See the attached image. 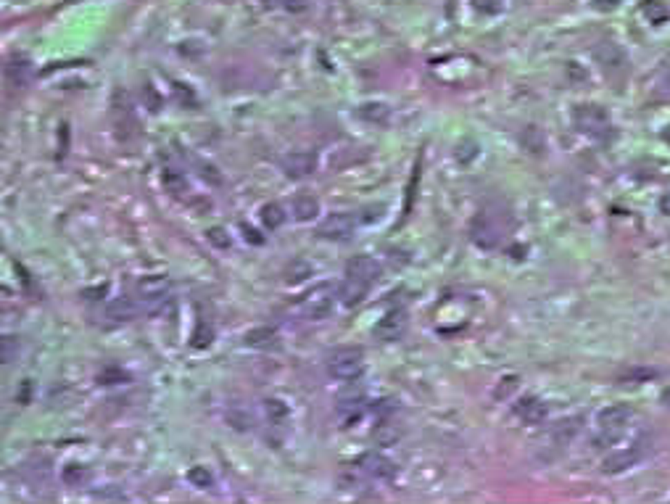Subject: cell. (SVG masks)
Here are the masks:
<instances>
[{
    "instance_id": "27",
    "label": "cell",
    "mask_w": 670,
    "mask_h": 504,
    "mask_svg": "<svg viewBox=\"0 0 670 504\" xmlns=\"http://www.w3.org/2000/svg\"><path fill=\"white\" fill-rule=\"evenodd\" d=\"M27 475H30L32 483H45V481H50V475H53V470H50V462H48V460L32 462V467H27Z\"/></svg>"
},
{
    "instance_id": "1",
    "label": "cell",
    "mask_w": 670,
    "mask_h": 504,
    "mask_svg": "<svg viewBox=\"0 0 670 504\" xmlns=\"http://www.w3.org/2000/svg\"><path fill=\"white\" fill-rule=\"evenodd\" d=\"M328 372L338 380H357L364 372V351L359 346H343L328 356Z\"/></svg>"
},
{
    "instance_id": "39",
    "label": "cell",
    "mask_w": 670,
    "mask_h": 504,
    "mask_svg": "<svg viewBox=\"0 0 670 504\" xmlns=\"http://www.w3.org/2000/svg\"><path fill=\"white\" fill-rule=\"evenodd\" d=\"M243 235H246V240H251V243H256V246H259V243H264V238L259 235V233H256L253 227H246V224H243Z\"/></svg>"
},
{
    "instance_id": "15",
    "label": "cell",
    "mask_w": 670,
    "mask_h": 504,
    "mask_svg": "<svg viewBox=\"0 0 670 504\" xmlns=\"http://www.w3.org/2000/svg\"><path fill=\"white\" fill-rule=\"evenodd\" d=\"M32 75H35V69H32L30 59H24V56H14V59H8V64H6V77H8V82L16 85V88L30 85Z\"/></svg>"
},
{
    "instance_id": "12",
    "label": "cell",
    "mask_w": 670,
    "mask_h": 504,
    "mask_svg": "<svg viewBox=\"0 0 670 504\" xmlns=\"http://www.w3.org/2000/svg\"><path fill=\"white\" fill-rule=\"evenodd\" d=\"M641 460V449L639 446H628V449H623V452H615V454H610V457H604V462H602V470L604 473H623V470H628V467H633L636 462Z\"/></svg>"
},
{
    "instance_id": "19",
    "label": "cell",
    "mask_w": 670,
    "mask_h": 504,
    "mask_svg": "<svg viewBox=\"0 0 670 504\" xmlns=\"http://www.w3.org/2000/svg\"><path fill=\"white\" fill-rule=\"evenodd\" d=\"M106 314H108V320H114V322H127V320H132L135 314H137V307H135L132 298H114L111 304H108V309H106Z\"/></svg>"
},
{
    "instance_id": "24",
    "label": "cell",
    "mask_w": 670,
    "mask_h": 504,
    "mask_svg": "<svg viewBox=\"0 0 670 504\" xmlns=\"http://www.w3.org/2000/svg\"><path fill=\"white\" fill-rule=\"evenodd\" d=\"M161 180H164V188L172 195H182L185 191H188V182H185V177H182L179 172H175V169H164Z\"/></svg>"
},
{
    "instance_id": "23",
    "label": "cell",
    "mask_w": 670,
    "mask_h": 504,
    "mask_svg": "<svg viewBox=\"0 0 670 504\" xmlns=\"http://www.w3.org/2000/svg\"><path fill=\"white\" fill-rule=\"evenodd\" d=\"M211 341H214V327H211V322L198 320L193 336H190V343H193L195 349H206V346H211Z\"/></svg>"
},
{
    "instance_id": "31",
    "label": "cell",
    "mask_w": 670,
    "mask_h": 504,
    "mask_svg": "<svg viewBox=\"0 0 670 504\" xmlns=\"http://www.w3.org/2000/svg\"><path fill=\"white\" fill-rule=\"evenodd\" d=\"M121 380H130V375L117 370V367H108V370H104L101 375H98V383H104V386H117V383H121Z\"/></svg>"
},
{
    "instance_id": "36",
    "label": "cell",
    "mask_w": 670,
    "mask_h": 504,
    "mask_svg": "<svg viewBox=\"0 0 670 504\" xmlns=\"http://www.w3.org/2000/svg\"><path fill=\"white\" fill-rule=\"evenodd\" d=\"M92 499H114V502H127V494L121 489H114V486H108V489H101L92 494Z\"/></svg>"
},
{
    "instance_id": "42",
    "label": "cell",
    "mask_w": 670,
    "mask_h": 504,
    "mask_svg": "<svg viewBox=\"0 0 670 504\" xmlns=\"http://www.w3.org/2000/svg\"><path fill=\"white\" fill-rule=\"evenodd\" d=\"M665 140H668V143H670V127H668V133H665Z\"/></svg>"
},
{
    "instance_id": "33",
    "label": "cell",
    "mask_w": 670,
    "mask_h": 504,
    "mask_svg": "<svg viewBox=\"0 0 670 504\" xmlns=\"http://www.w3.org/2000/svg\"><path fill=\"white\" fill-rule=\"evenodd\" d=\"M227 420L233 423V428H238V430H251L253 428V415H251V412H227Z\"/></svg>"
},
{
    "instance_id": "38",
    "label": "cell",
    "mask_w": 670,
    "mask_h": 504,
    "mask_svg": "<svg viewBox=\"0 0 670 504\" xmlns=\"http://www.w3.org/2000/svg\"><path fill=\"white\" fill-rule=\"evenodd\" d=\"M383 211H386V206L383 204H377V206H367L364 211H362V217H359V222L370 224V222H377L380 217H383Z\"/></svg>"
},
{
    "instance_id": "41",
    "label": "cell",
    "mask_w": 670,
    "mask_h": 504,
    "mask_svg": "<svg viewBox=\"0 0 670 504\" xmlns=\"http://www.w3.org/2000/svg\"><path fill=\"white\" fill-rule=\"evenodd\" d=\"M660 211L670 217V195H662V198H660Z\"/></svg>"
},
{
    "instance_id": "16",
    "label": "cell",
    "mask_w": 670,
    "mask_h": 504,
    "mask_svg": "<svg viewBox=\"0 0 670 504\" xmlns=\"http://www.w3.org/2000/svg\"><path fill=\"white\" fill-rule=\"evenodd\" d=\"M594 53H596V59H599V64H602L604 69H610V72H623V69L628 66L623 50H620L615 43H602Z\"/></svg>"
},
{
    "instance_id": "9",
    "label": "cell",
    "mask_w": 670,
    "mask_h": 504,
    "mask_svg": "<svg viewBox=\"0 0 670 504\" xmlns=\"http://www.w3.org/2000/svg\"><path fill=\"white\" fill-rule=\"evenodd\" d=\"M354 467H357L362 475L375 478V481H391V478L396 475V465L388 460V457H383V454H375V452L362 454V457L354 462Z\"/></svg>"
},
{
    "instance_id": "6",
    "label": "cell",
    "mask_w": 670,
    "mask_h": 504,
    "mask_svg": "<svg viewBox=\"0 0 670 504\" xmlns=\"http://www.w3.org/2000/svg\"><path fill=\"white\" fill-rule=\"evenodd\" d=\"M406 325H409V317H406V311L404 309H388L380 320H377V325H375V338H380V341H399L404 333H406Z\"/></svg>"
},
{
    "instance_id": "28",
    "label": "cell",
    "mask_w": 670,
    "mask_h": 504,
    "mask_svg": "<svg viewBox=\"0 0 670 504\" xmlns=\"http://www.w3.org/2000/svg\"><path fill=\"white\" fill-rule=\"evenodd\" d=\"M188 481H190L193 486H198V489H209L211 483H214V475H211L206 467L195 465V467H190V473H188Z\"/></svg>"
},
{
    "instance_id": "34",
    "label": "cell",
    "mask_w": 670,
    "mask_h": 504,
    "mask_svg": "<svg viewBox=\"0 0 670 504\" xmlns=\"http://www.w3.org/2000/svg\"><path fill=\"white\" fill-rule=\"evenodd\" d=\"M477 156V146L473 143V140H462L460 146H457V159H460L462 164L473 162Z\"/></svg>"
},
{
    "instance_id": "4",
    "label": "cell",
    "mask_w": 670,
    "mask_h": 504,
    "mask_svg": "<svg viewBox=\"0 0 670 504\" xmlns=\"http://www.w3.org/2000/svg\"><path fill=\"white\" fill-rule=\"evenodd\" d=\"M573 124L583 135H604L610 130V114L602 106H578L573 111Z\"/></svg>"
},
{
    "instance_id": "10",
    "label": "cell",
    "mask_w": 670,
    "mask_h": 504,
    "mask_svg": "<svg viewBox=\"0 0 670 504\" xmlns=\"http://www.w3.org/2000/svg\"><path fill=\"white\" fill-rule=\"evenodd\" d=\"M380 264L375 262L373 256H367V253H359V256H354L348 264H346V275L348 278H357V280H364V282H377V278H380Z\"/></svg>"
},
{
    "instance_id": "17",
    "label": "cell",
    "mask_w": 670,
    "mask_h": 504,
    "mask_svg": "<svg viewBox=\"0 0 670 504\" xmlns=\"http://www.w3.org/2000/svg\"><path fill=\"white\" fill-rule=\"evenodd\" d=\"M243 346L248 349H275L277 346V330L275 327H251L246 336H243Z\"/></svg>"
},
{
    "instance_id": "37",
    "label": "cell",
    "mask_w": 670,
    "mask_h": 504,
    "mask_svg": "<svg viewBox=\"0 0 670 504\" xmlns=\"http://www.w3.org/2000/svg\"><path fill=\"white\" fill-rule=\"evenodd\" d=\"M515 388H518V378H515V375H509V378H504V380L499 383V388L493 391V396H496V399H506V396H509Z\"/></svg>"
},
{
    "instance_id": "13",
    "label": "cell",
    "mask_w": 670,
    "mask_h": 504,
    "mask_svg": "<svg viewBox=\"0 0 670 504\" xmlns=\"http://www.w3.org/2000/svg\"><path fill=\"white\" fill-rule=\"evenodd\" d=\"M515 415L520 417L522 423H528V425H538L546 417V404L536 399V396H525L522 401L515 404Z\"/></svg>"
},
{
    "instance_id": "20",
    "label": "cell",
    "mask_w": 670,
    "mask_h": 504,
    "mask_svg": "<svg viewBox=\"0 0 670 504\" xmlns=\"http://www.w3.org/2000/svg\"><path fill=\"white\" fill-rule=\"evenodd\" d=\"M357 114L364 122H373V124H386L391 117V108L386 104H364L357 108Z\"/></svg>"
},
{
    "instance_id": "2",
    "label": "cell",
    "mask_w": 670,
    "mask_h": 504,
    "mask_svg": "<svg viewBox=\"0 0 670 504\" xmlns=\"http://www.w3.org/2000/svg\"><path fill=\"white\" fill-rule=\"evenodd\" d=\"M169 291H172V282L164 275H148V278H140L135 282V296L140 298L143 307H148V309L161 307L169 298Z\"/></svg>"
},
{
    "instance_id": "35",
    "label": "cell",
    "mask_w": 670,
    "mask_h": 504,
    "mask_svg": "<svg viewBox=\"0 0 670 504\" xmlns=\"http://www.w3.org/2000/svg\"><path fill=\"white\" fill-rule=\"evenodd\" d=\"M264 407H267V415L272 417V420H285V417H288V407H285L280 399H267L264 401Z\"/></svg>"
},
{
    "instance_id": "14",
    "label": "cell",
    "mask_w": 670,
    "mask_h": 504,
    "mask_svg": "<svg viewBox=\"0 0 670 504\" xmlns=\"http://www.w3.org/2000/svg\"><path fill=\"white\" fill-rule=\"evenodd\" d=\"M367 291H370V282L357 280V278H348V275H346L341 291H338V298H341L343 307H357V304H362V301L367 298Z\"/></svg>"
},
{
    "instance_id": "29",
    "label": "cell",
    "mask_w": 670,
    "mask_h": 504,
    "mask_svg": "<svg viewBox=\"0 0 670 504\" xmlns=\"http://www.w3.org/2000/svg\"><path fill=\"white\" fill-rule=\"evenodd\" d=\"M16 354H19V338L16 336H3V341H0V359H3V365L14 362Z\"/></svg>"
},
{
    "instance_id": "11",
    "label": "cell",
    "mask_w": 670,
    "mask_h": 504,
    "mask_svg": "<svg viewBox=\"0 0 670 504\" xmlns=\"http://www.w3.org/2000/svg\"><path fill=\"white\" fill-rule=\"evenodd\" d=\"M314 169H317V156L309 153V151H296V153H290V156L283 159V172L293 180L306 177V175H312Z\"/></svg>"
},
{
    "instance_id": "22",
    "label": "cell",
    "mask_w": 670,
    "mask_h": 504,
    "mask_svg": "<svg viewBox=\"0 0 670 504\" xmlns=\"http://www.w3.org/2000/svg\"><path fill=\"white\" fill-rule=\"evenodd\" d=\"M259 217H262V224H264L267 230H277V227L285 222V211H283V206H277V204H264L262 211H259Z\"/></svg>"
},
{
    "instance_id": "7",
    "label": "cell",
    "mask_w": 670,
    "mask_h": 504,
    "mask_svg": "<svg viewBox=\"0 0 670 504\" xmlns=\"http://www.w3.org/2000/svg\"><path fill=\"white\" fill-rule=\"evenodd\" d=\"M470 235H473V243L480 249H496L502 243V227L499 222H493L491 214H477L470 227Z\"/></svg>"
},
{
    "instance_id": "26",
    "label": "cell",
    "mask_w": 670,
    "mask_h": 504,
    "mask_svg": "<svg viewBox=\"0 0 670 504\" xmlns=\"http://www.w3.org/2000/svg\"><path fill=\"white\" fill-rule=\"evenodd\" d=\"M581 420L578 417H570V420H562V423H557V428H554V438L557 441H570L578 430H581V425H578Z\"/></svg>"
},
{
    "instance_id": "40",
    "label": "cell",
    "mask_w": 670,
    "mask_h": 504,
    "mask_svg": "<svg viewBox=\"0 0 670 504\" xmlns=\"http://www.w3.org/2000/svg\"><path fill=\"white\" fill-rule=\"evenodd\" d=\"M620 0H594V6L599 8V11H610V8H615Z\"/></svg>"
},
{
    "instance_id": "3",
    "label": "cell",
    "mask_w": 670,
    "mask_h": 504,
    "mask_svg": "<svg viewBox=\"0 0 670 504\" xmlns=\"http://www.w3.org/2000/svg\"><path fill=\"white\" fill-rule=\"evenodd\" d=\"M631 417H633L631 407H626V404H612V407H604L596 415V425L602 430V436H607V441H612V438H618L626 430Z\"/></svg>"
},
{
    "instance_id": "8",
    "label": "cell",
    "mask_w": 670,
    "mask_h": 504,
    "mask_svg": "<svg viewBox=\"0 0 670 504\" xmlns=\"http://www.w3.org/2000/svg\"><path fill=\"white\" fill-rule=\"evenodd\" d=\"M333 307H335V293L330 285H319L304 298V314L309 320H325L333 314Z\"/></svg>"
},
{
    "instance_id": "18",
    "label": "cell",
    "mask_w": 670,
    "mask_h": 504,
    "mask_svg": "<svg viewBox=\"0 0 670 504\" xmlns=\"http://www.w3.org/2000/svg\"><path fill=\"white\" fill-rule=\"evenodd\" d=\"M319 214V201L314 195H298L293 201V217L298 222H312Z\"/></svg>"
},
{
    "instance_id": "30",
    "label": "cell",
    "mask_w": 670,
    "mask_h": 504,
    "mask_svg": "<svg viewBox=\"0 0 670 504\" xmlns=\"http://www.w3.org/2000/svg\"><path fill=\"white\" fill-rule=\"evenodd\" d=\"M644 14L649 16V21H665L668 19V8L662 6V3H657V0H647V6H644Z\"/></svg>"
},
{
    "instance_id": "5",
    "label": "cell",
    "mask_w": 670,
    "mask_h": 504,
    "mask_svg": "<svg viewBox=\"0 0 670 504\" xmlns=\"http://www.w3.org/2000/svg\"><path fill=\"white\" fill-rule=\"evenodd\" d=\"M357 222L359 217H351L346 211H335V214H330V217H325L322 222L317 224V235L322 240H346V238H351Z\"/></svg>"
},
{
    "instance_id": "32",
    "label": "cell",
    "mask_w": 670,
    "mask_h": 504,
    "mask_svg": "<svg viewBox=\"0 0 670 504\" xmlns=\"http://www.w3.org/2000/svg\"><path fill=\"white\" fill-rule=\"evenodd\" d=\"M206 240L214 243L217 249H230V235H227V230H222V227H209L206 230Z\"/></svg>"
},
{
    "instance_id": "25",
    "label": "cell",
    "mask_w": 670,
    "mask_h": 504,
    "mask_svg": "<svg viewBox=\"0 0 670 504\" xmlns=\"http://www.w3.org/2000/svg\"><path fill=\"white\" fill-rule=\"evenodd\" d=\"M338 412H341L343 425H351V423L362 420V415H364V404H362V401H343L341 407H338Z\"/></svg>"
},
{
    "instance_id": "21",
    "label": "cell",
    "mask_w": 670,
    "mask_h": 504,
    "mask_svg": "<svg viewBox=\"0 0 670 504\" xmlns=\"http://www.w3.org/2000/svg\"><path fill=\"white\" fill-rule=\"evenodd\" d=\"M61 481H63L66 486H82V483H88L90 481V470L85 467V465L72 462V465H66V467L61 470Z\"/></svg>"
}]
</instances>
